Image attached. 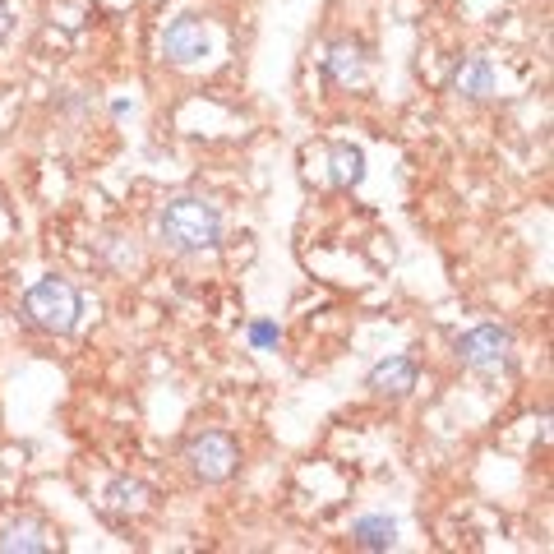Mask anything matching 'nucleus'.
<instances>
[{
    "label": "nucleus",
    "instance_id": "nucleus-1",
    "mask_svg": "<svg viewBox=\"0 0 554 554\" xmlns=\"http://www.w3.org/2000/svg\"><path fill=\"white\" fill-rule=\"evenodd\" d=\"M157 236L171 245L176 254H204L222 241V213L199 194H181L162 204L157 213Z\"/></svg>",
    "mask_w": 554,
    "mask_h": 554
},
{
    "label": "nucleus",
    "instance_id": "nucleus-2",
    "mask_svg": "<svg viewBox=\"0 0 554 554\" xmlns=\"http://www.w3.org/2000/svg\"><path fill=\"white\" fill-rule=\"evenodd\" d=\"M24 314H28V324L42 328V333H74L79 314H84V296L65 277H42V282L28 287Z\"/></svg>",
    "mask_w": 554,
    "mask_h": 554
},
{
    "label": "nucleus",
    "instance_id": "nucleus-3",
    "mask_svg": "<svg viewBox=\"0 0 554 554\" xmlns=\"http://www.w3.org/2000/svg\"><path fill=\"white\" fill-rule=\"evenodd\" d=\"M458 356H462V365L476 374L508 370V365H513V328H504V324L471 328V333L458 338Z\"/></svg>",
    "mask_w": 554,
    "mask_h": 554
},
{
    "label": "nucleus",
    "instance_id": "nucleus-4",
    "mask_svg": "<svg viewBox=\"0 0 554 554\" xmlns=\"http://www.w3.org/2000/svg\"><path fill=\"white\" fill-rule=\"evenodd\" d=\"M185 462H190V471L199 476V481L222 485V481H231V471L241 467V448H236V439H231V434L208 430V434H199V439H190Z\"/></svg>",
    "mask_w": 554,
    "mask_h": 554
},
{
    "label": "nucleus",
    "instance_id": "nucleus-5",
    "mask_svg": "<svg viewBox=\"0 0 554 554\" xmlns=\"http://www.w3.org/2000/svg\"><path fill=\"white\" fill-rule=\"evenodd\" d=\"M162 56H167L171 65H199V61H204V56H208L204 19H194V14L176 19V24L167 28V37H162Z\"/></svg>",
    "mask_w": 554,
    "mask_h": 554
},
{
    "label": "nucleus",
    "instance_id": "nucleus-6",
    "mask_svg": "<svg viewBox=\"0 0 554 554\" xmlns=\"http://www.w3.org/2000/svg\"><path fill=\"white\" fill-rule=\"evenodd\" d=\"M365 388H370L374 398H407L411 388H416V361L411 356H388V361H379L370 370Z\"/></svg>",
    "mask_w": 554,
    "mask_h": 554
},
{
    "label": "nucleus",
    "instance_id": "nucleus-7",
    "mask_svg": "<svg viewBox=\"0 0 554 554\" xmlns=\"http://www.w3.org/2000/svg\"><path fill=\"white\" fill-rule=\"evenodd\" d=\"M51 531L42 527L37 518H10L5 527H0V550L5 554H47Z\"/></svg>",
    "mask_w": 554,
    "mask_h": 554
},
{
    "label": "nucleus",
    "instance_id": "nucleus-8",
    "mask_svg": "<svg viewBox=\"0 0 554 554\" xmlns=\"http://www.w3.org/2000/svg\"><path fill=\"white\" fill-rule=\"evenodd\" d=\"M324 65H328V79H333V84H361L365 70H370V56H365L361 42H333Z\"/></svg>",
    "mask_w": 554,
    "mask_h": 554
},
{
    "label": "nucleus",
    "instance_id": "nucleus-9",
    "mask_svg": "<svg viewBox=\"0 0 554 554\" xmlns=\"http://www.w3.org/2000/svg\"><path fill=\"white\" fill-rule=\"evenodd\" d=\"M453 84H458L462 97H471V102H485V97H494L499 74H494V65L485 61V56H467V61L458 65V74H453Z\"/></svg>",
    "mask_w": 554,
    "mask_h": 554
},
{
    "label": "nucleus",
    "instance_id": "nucleus-10",
    "mask_svg": "<svg viewBox=\"0 0 554 554\" xmlns=\"http://www.w3.org/2000/svg\"><path fill=\"white\" fill-rule=\"evenodd\" d=\"M351 541L361 550H393L398 545V522L388 513H365V518L351 522Z\"/></svg>",
    "mask_w": 554,
    "mask_h": 554
},
{
    "label": "nucleus",
    "instance_id": "nucleus-11",
    "mask_svg": "<svg viewBox=\"0 0 554 554\" xmlns=\"http://www.w3.org/2000/svg\"><path fill=\"white\" fill-rule=\"evenodd\" d=\"M333 181L342 185V190H351V185L365 181V153L351 144H333Z\"/></svg>",
    "mask_w": 554,
    "mask_h": 554
},
{
    "label": "nucleus",
    "instance_id": "nucleus-12",
    "mask_svg": "<svg viewBox=\"0 0 554 554\" xmlns=\"http://www.w3.org/2000/svg\"><path fill=\"white\" fill-rule=\"evenodd\" d=\"M107 504L116 508V513H144V508H148V485L121 476V481L107 485Z\"/></svg>",
    "mask_w": 554,
    "mask_h": 554
},
{
    "label": "nucleus",
    "instance_id": "nucleus-13",
    "mask_svg": "<svg viewBox=\"0 0 554 554\" xmlns=\"http://www.w3.org/2000/svg\"><path fill=\"white\" fill-rule=\"evenodd\" d=\"M102 254H107L116 268H134V264H139V245L125 241V236H107V241H102Z\"/></svg>",
    "mask_w": 554,
    "mask_h": 554
},
{
    "label": "nucleus",
    "instance_id": "nucleus-14",
    "mask_svg": "<svg viewBox=\"0 0 554 554\" xmlns=\"http://www.w3.org/2000/svg\"><path fill=\"white\" fill-rule=\"evenodd\" d=\"M250 342H254L259 351L273 347V342H277V328H273V324H254V328H250Z\"/></svg>",
    "mask_w": 554,
    "mask_h": 554
},
{
    "label": "nucleus",
    "instance_id": "nucleus-15",
    "mask_svg": "<svg viewBox=\"0 0 554 554\" xmlns=\"http://www.w3.org/2000/svg\"><path fill=\"white\" fill-rule=\"evenodd\" d=\"M10 28H14V10H10V0H0V42L10 37Z\"/></svg>",
    "mask_w": 554,
    "mask_h": 554
}]
</instances>
